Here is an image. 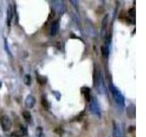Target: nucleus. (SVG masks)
Instances as JSON below:
<instances>
[{"mask_svg": "<svg viewBox=\"0 0 146 137\" xmlns=\"http://www.w3.org/2000/svg\"><path fill=\"white\" fill-rule=\"evenodd\" d=\"M110 90L112 94V97L114 99V100L116 102V103L119 105V107H123L124 106V103H125V99H124V96L121 94V92L119 89H117L115 86H113L111 83L110 84Z\"/></svg>", "mask_w": 146, "mask_h": 137, "instance_id": "obj_1", "label": "nucleus"}, {"mask_svg": "<svg viewBox=\"0 0 146 137\" xmlns=\"http://www.w3.org/2000/svg\"><path fill=\"white\" fill-rule=\"evenodd\" d=\"M113 136L114 137H123L120 127H119V125L115 122H113Z\"/></svg>", "mask_w": 146, "mask_h": 137, "instance_id": "obj_7", "label": "nucleus"}, {"mask_svg": "<svg viewBox=\"0 0 146 137\" xmlns=\"http://www.w3.org/2000/svg\"><path fill=\"white\" fill-rule=\"evenodd\" d=\"M1 87H2V82L0 81V89H1Z\"/></svg>", "mask_w": 146, "mask_h": 137, "instance_id": "obj_15", "label": "nucleus"}, {"mask_svg": "<svg viewBox=\"0 0 146 137\" xmlns=\"http://www.w3.org/2000/svg\"><path fill=\"white\" fill-rule=\"evenodd\" d=\"M41 135H42V134H41ZM41 135H38V137H41Z\"/></svg>", "mask_w": 146, "mask_h": 137, "instance_id": "obj_16", "label": "nucleus"}, {"mask_svg": "<svg viewBox=\"0 0 146 137\" xmlns=\"http://www.w3.org/2000/svg\"><path fill=\"white\" fill-rule=\"evenodd\" d=\"M58 20H53L50 23V26L48 27V34L50 36H55L58 31Z\"/></svg>", "mask_w": 146, "mask_h": 137, "instance_id": "obj_4", "label": "nucleus"}, {"mask_svg": "<svg viewBox=\"0 0 146 137\" xmlns=\"http://www.w3.org/2000/svg\"><path fill=\"white\" fill-rule=\"evenodd\" d=\"M22 116H23V118H24L25 120H26V121H27V122H29V121L30 120V119H31V115H30L29 112H27V111L23 112Z\"/></svg>", "mask_w": 146, "mask_h": 137, "instance_id": "obj_14", "label": "nucleus"}, {"mask_svg": "<svg viewBox=\"0 0 146 137\" xmlns=\"http://www.w3.org/2000/svg\"><path fill=\"white\" fill-rule=\"evenodd\" d=\"M0 124L4 132H8L12 128V122L7 115H2L0 117Z\"/></svg>", "mask_w": 146, "mask_h": 137, "instance_id": "obj_3", "label": "nucleus"}, {"mask_svg": "<svg viewBox=\"0 0 146 137\" xmlns=\"http://www.w3.org/2000/svg\"><path fill=\"white\" fill-rule=\"evenodd\" d=\"M36 76H38V77H36V79H38V83H39V84H41V85L45 84L46 80H47V79H46V77L39 75L38 72H36Z\"/></svg>", "mask_w": 146, "mask_h": 137, "instance_id": "obj_11", "label": "nucleus"}, {"mask_svg": "<svg viewBox=\"0 0 146 137\" xmlns=\"http://www.w3.org/2000/svg\"><path fill=\"white\" fill-rule=\"evenodd\" d=\"M107 22H108V16L104 17V19L102 21V36L105 37L106 34V27H107Z\"/></svg>", "mask_w": 146, "mask_h": 137, "instance_id": "obj_10", "label": "nucleus"}, {"mask_svg": "<svg viewBox=\"0 0 146 137\" xmlns=\"http://www.w3.org/2000/svg\"><path fill=\"white\" fill-rule=\"evenodd\" d=\"M81 92L82 94L84 95V97L87 100H89L90 102V100L91 98V96H90V88H88V87H83V88L81 89Z\"/></svg>", "mask_w": 146, "mask_h": 137, "instance_id": "obj_9", "label": "nucleus"}, {"mask_svg": "<svg viewBox=\"0 0 146 137\" xmlns=\"http://www.w3.org/2000/svg\"><path fill=\"white\" fill-rule=\"evenodd\" d=\"M12 17H13V12H12L11 7L9 6L7 7V24L8 27L10 26V24H11Z\"/></svg>", "mask_w": 146, "mask_h": 137, "instance_id": "obj_8", "label": "nucleus"}, {"mask_svg": "<svg viewBox=\"0 0 146 137\" xmlns=\"http://www.w3.org/2000/svg\"><path fill=\"white\" fill-rule=\"evenodd\" d=\"M41 104H42V106L45 109H48V100L46 98L45 95H43L42 97H41Z\"/></svg>", "mask_w": 146, "mask_h": 137, "instance_id": "obj_12", "label": "nucleus"}, {"mask_svg": "<svg viewBox=\"0 0 146 137\" xmlns=\"http://www.w3.org/2000/svg\"><path fill=\"white\" fill-rule=\"evenodd\" d=\"M36 103V99L33 95H27V97L26 98L25 100V105H26V107L27 108H29V109H31V108H33L34 107V105Z\"/></svg>", "mask_w": 146, "mask_h": 137, "instance_id": "obj_5", "label": "nucleus"}, {"mask_svg": "<svg viewBox=\"0 0 146 137\" xmlns=\"http://www.w3.org/2000/svg\"><path fill=\"white\" fill-rule=\"evenodd\" d=\"M24 83L27 86H29L31 84V77H30L29 74H26L24 76Z\"/></svg>", "mask_w": 146, "mask_h": 137, "instance_id": "obj_13", "label": "nucleus"}, {"mask_svg": "<svg viewBox=\"0 0 146 137\" xmlns=\"http://www.w3.org/2000/svg\"><path fill=\"white\" fill-rule=\"evenodd\" d=\"M90 111L94 115L100 116V108L98 102V100L95 97H91L90 100Z\"/></svg>", "mask_w": 146, "mask_h": 137, "instance_id": "obj_2", "label": "nucleus"}, {"mask_svg": "<svg viewBox=\"0 0 146 137\" xmlns=\"http://www.w3.org/2000/svg\"><path fill=\"white\" fill-rule=\"evenodd\" d=\"M26 128L23 126V125H19V128L15 131L13 132V134H11L12 137H23L24 135H26Z\"/></svg>", "mask_w": 146, "mask_h": 137, "instance_id": "obj_6", "label": "nucleus"}]
</instances>
